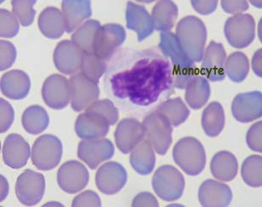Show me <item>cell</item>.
<instances>
[{"instance_id": "cell-32", "label": "cell", "mask_w": 262, "mask_h": 207, "mask_svg": "<svg viewBox=\"0 0 262 207\" xmlns=\"http://www.w3.org/2000/svg\"><path fill=\"white\" fill-rule=\"evenodd\" d=\"M23 126L30 134H38L49 126L50 118L46 110L39 106L28 107L23 113Z\"/></svg>"}, {"instance_id": "cell-41", "label": "cell", "mask_w": 262, "mask_h": 207, "mask_svg": "<svg viewBox=\"0 0 262 207\" xmlns=\"http://www.w3.org/2000/svg\"><path fill=\"white\" fill-rule=\"evenodd\" d=\"M0 48H1L0 68L1 71H5L6 69L10 68L15 62L16 58V50L12 43L5 40H1Z\"/></svg>"}, {"instance_id": "cell-23", "label": "cell", "mask_w": 262, "mask_h": 207, "mask_svg": "<svg viewBox=\"0 0 262 207\" xmlns=\"http://www.w3.org/2000/svg\"><path fill=\"white\" fill-rule=\"evenodd\" d=\"M127 28L136 32L139 42L154 33V22L147 10L133 2H128L126 8Z\"/></svg>"}, {"instance_id": "cell-27", "label": "cell", "mask_w": 262, "mask_h": 207, "mask_svg": "<svg viewBox=\"0 0 262 207\" xmlns=\"http://www.w3.org/2000/svg\"><path fill=\"white\" fill-rule=\"evenodd\" d=\"M38 27L41 33L47 38H61L66 31L62 11L55 7L46 8L38 17Z\"/></svg>"}, {"instance_id": "cell-35", "label": "cell", "mask_w": 262, "mask_h": 207, "mask_svg": "<svg viewBox=\"0 0 262 207\" xmlns=\"http://www.w3.org/2000/svg\"><path fill=\"white\" fill-rule=\"evenodd\" d=\"M250 71L247 56L241 52H235L228 56L225 63V73L234 83H242Z\"/></svg>"}, {"instance_id": "cell-47", "label": "cell", "mask_w": 262, "mask_h": 207, "mask_svg": "<svg viewBox=\"0 0 262 207\" xmlns=\"http://www.w3.org/2000/svg\"><path fill=\"white\" fill-rule=\"evenodd\" d=\"M133 207H158L159 203L156 198L151 195V193L143 192L136 195L133 201H132Z\"/></svg>"}, {"instance_id": "cell-22", "label": "cell", "mask_w": 262, "mask_h": 207, "mask_svg": "<svg viewBox=\"0 0 262 207\" xmlns=\"http://www.w3.org/2000/svg\"><path fill=\"white\" fill-rule=\"evenodd\" d=\"M30 154V146L23 137L18 134H10L5 139L3 158L9 167L14 169L21 168L27 164Z\"/></svg>"}, {"instance_id": "cell-45", "label": "cell", "mask_w": 262, "mask_h": 207, "mask_svg": "<svg viewBox=\"0 0 262 207\" xmlns=\"http://www.w3.org/2000/svg\"><path fill=\"white\" fill-rule=\"evenodd\" d=\"M222 7L227 14H241L249 9L247 0H222Z\"/></svg>"}, {"instance_id": "cell-36", "label": "cell", "mask_w": 262, "mask_h": 207, "mask_svg": "<svg viewBox=\"0 0 262 207\" xmlns=\"http://www.w3.org/2000/svg\"><path fill=\"white\" fill-rule=\"evenodd\" d=\"M106 68V61L98 57L96 54L83 53L80 72L87 79L98 84L99 80L103 76Z\"/></svg>"}, {"instance_id": "cell-11", "label": "cell", "mask_w": 262, "mask_h": 207, "mask_svg": "<svg viewBox=\"0 0 262 207\" xmlns=\"http://www.w3.org/2000/svg\"><path fill=\"white\" fill-rule=\"evenodd\" d=\"M69 81L72 89L71 104L74 111L86 110L98 100L100 89L97 83L91 81L81 72L73 75Z\"/></svg>"}, {"instance_id": "cell-44", "label": "cell", "mask_w": 262, "mask_h": 207, "mask_svg": "<svg viewBox=\"0 0 262 207\" xmlns=\"http://www.w3.org/2000/svg\"><path fill=\"white\" fill-rule=\"evenodd\" d=\"M0 108H1V123H0V132L5 133L12 125L15 114L12 106L5 99L0 100Z\"/></svg>"}, {"instance_id": "cell-37", "label": "cell", "mask_w": 262, "mask_h": 207, "mask_svg": "<svg viewBox=\"0 0 262 207\" xmlns=\"http://www.w3.org/2000/svg\"><path fill=\"white\" fill-rule=\"evenodd\" d=\"M262 158L260 156L248 157L243 163L241 175L243 179L250 187H260L262 185Z\"/></svg>"}, {"instance_id": "cell-39", "label": "cell", "mask_w": 262, "mask_h": 207, "mask_svg": "<svg viewBox=\"0 0 262 207\" xmlns=\"http://www.w3.org/2000/svg\"><path fill=\"white\" fill-rule=\"evenodd\" d=\"M1 18V30L0 35L3 38H14L17 35L19 32V22L15 14L10 12L9 10H1L0 11Z\"/></svg>"}, {"instance_id": "cell-3", "label": "cell", "mask_w": 262, "mask_h": 207, "mask_svg": "<svg viewBox=\"0 0 262 207\" xmlns=\"http://www.w3.org/2000/svg\"><path fill=\"white\" fill-rule=\"evenodd\" d=\"M176 36L185 54L193 62L202 61L205 51L207 29L199 18L187 16L180 20Z\"/></svg>"}, {"instance_id": "cell-52", "label": "cell", "mask_w": 262, "mask_h": 207, "mask_svg": "<svg viewBox=\"0 0 262 207\" xmlns=\"http://www.w3.org/2000/svg\"><path fill=\"white\" fill-rule=\"evenodd\" d=\"M4 1H5V0H1V2H4Z\"/></svg>"}, {"instance_id": "cell-46", "label": "cell", "mask_w": 262, "mask_h": 207, "mask_svg": "<svg viewBox=\"0 0 262 207\" xmlns=\"http://www.w3.org/2000/svg\"><path fill=\"white\" fill-rule=\"evenodd\" d=\"M191 4L200 15H208L216 10L218 0H191Z\"/></svg>"}, {"instance_id": "cell-28", "label": "cell", "mask_w": 262, "mask_h": 207, "mask_svg": "<svg viewBox=\"0 0 262 207\" xmlns=\"http://www.w3.org/2000/svg\"><path fill=\"white\" fill-rule=\"evenodd\" d=\"M210 170L216 179L230 182L237 176L238 164L234 154L228 151H221L213 157Z\"/></svg>"}, {"instance_id": "cell-13", "label": "cell", "mask_w": 262, "mask_h": 207, "mask_svg": "<svg viewBox=\"0 0 262 207\" xmlns=\"http://www.w3.org/2000/svg\"><path fill=\"white\" fill-rule=\"evenodd\" d=\"M42 96L49 107L55 110L65 108L72 99L70 81L57 74L49 76L43 84Z\"/></svg>"}, {"instance_id": "cell-42", "label": "cell", "mask_w": 262, "mask_h": 207, "mask_svg": "<svg viewBox=\"0 0 262 207\" xmlns=\"http://www.w3.org/2000/svg\"><path fill=\"white\" fill-rule=\"evenodd\" d=\"M261 128L262 121H258L250 127L246 137V141L250 149L260 153L262 151Z\"/></svg>"}, {"instance_id": "cell-1", "label": "cell", "mask_w": 262, "mask_h": 207, "mask_svg": "<svg viewBox=\"0 0 262 207\" xmlns=\"http://www.w3.org/2000/svg\"><path fill=\"white\" fill-rule=\"evenodd\" d=\"M106 84L117 99L146 107L174 87L169 60L156 51H124L109 69Z\"/></svg>"}, {"instance_id": "cell-24", "label": "cell", "mask_w": 262, "mask_h": 207, "mask_svg": "<svg viewBox=\"0 0 262 207\" xmlns=\"http://www.w3.org/2000/svg\"><path fill=\"white\" fill-rule=\"evenodd\" d=\"M61 10L68 33L78 29L92 15L91 0H62Z\"/></svg>"}, {"instance_id": "cell-2", "label": "cell", "mask_w": 262, "mask_h": 207, "mask_svg": "<svg viewBox=\"0 0 262 207\" xmlns=\"http://www.w3.org/2000/svg\"><path fill=\"white\" fill-rule=\"evenodd\" d=\"M159 48L171 66L174 88L184 89L190 80L196 75L195 62L185 54L177 36L171 32H164L160 34Z\"/></svg>"}, {"instance_id": "cell-38", "label": "cell", "mask_w": 262, "mask_h": 207, "mask_svg": "<svg viewBox=\"0 0 262 207\" xmlns=\"http://www.w3.org/2000/svg\"><path fill=\"white\" fill-rule=\"evenodd\" d=\"M36 0H12L13 13L23 27L30 25L34 20L36 11L33 9Z\"/></svg>"}, {"instance_id": "cell-5", "label": "cell", "mask_w": 262, "mask_h": 207, "mask_svg": "<svg viewBox=\"0 0 262 207\" xmlns=\"http://www.w3.org/2000/svg\"><path fill=\"white\" fill-rule=\"evenodd\" d=\"M152 188L162 200L174 201L183 195L184 177L176 167L162 166L154 173Z\"/></svg>"}, {"instance_id": "cell-7", "label": "cell", "mask_w": 262, "mask_h": 207, "mask_svg": "<svg viewBox=\"0 0 262 207\" xmlns=\"http://www.w3.org/2000/svg\"><path fill=\"white\" fill-rule=\"evenodd\" d=\"M62 151L63 147L60 139L53 135L46 134L39 137L33 144L32 162L38 169L50 171L61 162Z\"/></svg>"}, {"instance_id": "cell-40", "label": "cell", "mask_w": 262, "mask_h": 207, "mask_svg": "<svg viewBox=\"0 0 262 207\" xmlns=\"http://www.w3.org/2000/svg\"><path fill=\"white\" fill-rule=\"evenodd\" d=\"M88 108L93 110V111L101 114L102 116H105L111 126L114 125L118 121L119 119V111L115 107L114 103L109 100V99H101V100H96L95 103L92 104Z\"/></svg>"}, {"instance_id": "cell-48", "label": "cell", "mask_w": 262, "mask_h": 207, "mask_svg": "<svg viewBox=\"0 0 262 207\" xmlns=\"http://www.w3.org/2000/svg\"><path fill=\"white\" fill-rule=\"evenodd\" d=\"M261 55L262 49L260 48V49H258V50L255 52L252 59L253 71H254V72H255L258 76H260V77H261L262 76Z\"/></svg>"}, {"instance_id": "cell-10", "label": "cell", "mask_w": 262, "mask_h": 207, "mask_svg": "<svg viewBox=\"0 0 262 207\" xmlns=\"http://www.w3.org/2000/svg\"><path fill=\"white\" fill-rule=\"evenodd\" d=\"M46 190V179L41 173L27 170L18 177L15 193L23 205L33 206L40 202Z\"/></svg>"}, {"instance_id": "cell-14", "label": "cell", "mask_w": 262, "mask_h": 207, "mask_svg": "<svg viewBox=\"0 0 262 207\" xmlns=\"http://www.w3.org/2000/svg\"><path fill=\"white\" fill-rule=\"evenodd\" d=\"M111 124L108 120L96 111L87 108L78 116L75 123V132L82 139H99L106 136Z\"/></svg>"}, {"instance_id": "cell-51", "label": "cell", "mask_w": 262, "mask_h": 207, "mask_svg": "<svg viewBox=\"0 0 262 207\" xmlns=\"http://www.w3.org/2000/svg\"><path fill=\"white\" fill-rule=\"evenodd\" d=\"M138 2L144 3V4H151V3L156 1V0H136Z\"/></svg>"}, {"instance_id": "cell-26", "label": "cell", "mask_w": 262, "mask_h": 207, "mask_svg": "<svg viewBox=\"0 0 262 207\" xmlns=\"http://www.w3.org/2000/svg\"><path fill=\"white\" fill-rule=\"evenodd\" d=\"M179 15L177 5L172 0H159L151 13L154 28L159 32H170Z\"/></svg>"}, {"instance_id": "cell-25", "label": "cell", "mask_w": 262, "mask_h": 207, "mask_svg": "<svg viewBox=\"0 0 262 207\" xmlns=\"http://www.w3.org/2000/svg\"><path fill=\"white\" fill-rule=\"evenodd\" d=\"M30 87L29 76L19 70L9 71L1 79V91L9 99H24L30 91Z\"/></svg>"}, {"instance_id": "cell-31", "label": "cell", "mask_w": 262, "mask_h": 207, "mask_svg": "<svg viewBox=\"0 0 262 207\" xmlns=\"http://www.w3.org/2000/svg\"><path fill=\"white\" fill-rule=\"evenodd\" d=\"M202 126L209 137H217L225 126V113L223 107L218 102H212L204 109L202 116Z\"/></svg>"}, {"instance_id": "cell-16", "label": "cell", "mask_w": 262, "mask_h": 207, "mask_svg": "<svg viewBox=\"0 0 262 207\" xmlns=\"http://www.w3.org/2000/svg\"><path fill=\"white\" fill-rule=\"evenodd\" d=\"M127 172L124 167L115 162H107L97 171L96 186L105 195H114L125 186Z\"/></svg>"}, {"instance_id": "cell-29", "label": "cell", "mask_w": 262, "mask_h": 207, "mask_svg": "<svg viewBox=\"0 0 262 207\" xmlns=\"http://www.w3.org/2000/svg\"><path fill=\"white\" fill-rule=\"evenodd\" d=\"M129 161L131 166L139 174H150L156 163L154 147L146 139L142 140L131 151Z\"/></svg>"}, {"instance_id": "cell-19", "label": "cell", "mask_w": 262, "mask_h": 207, "mask_svg": "<svg viewBox=\"0 0 262 207\" xmlns=\"http://www.w3.org/2000/svg\"><path fill=\"white\" fill-rule=\"evenodd\" d=\"M232 115L237 121L246 123L262 116V94L254 91L235 97L232 105Z\"/></svg>"}, {"instance_id": "cell-18", "label": "cell", "mask_w": 262, "mask_h": 207, "mask_svg": "<svg viewBox=\"0 0 262 207\" xmlns=\"http://www.w3.org/2000/svg\"><path fill=\"white\" fill-rule=\"evenodd\" d=\"M83 55L73 41H61L54 52V63L61 73L73 76L80 71Z\"/></svg>"}, {"instance_id": "cell-43", "label": "cell", "mask_w": 262, "mask_h": 207, "mask_svg": "<svg viewBox=\"0 0 262 207\" xmlns=\"http://www.w3.org/2000/svg\"><path fill=\"white\" fill-rule=\"evenodd\" d=\"M72 205L73 207H100L101 206V201L96 192L88 190L74 198Z\"/></svg>"}, {"instance_id": "cell-20", "label": "cell", "mask_w": 262, "mask_h": 207, "mask_svg": "<svg viewBox=\"0 0 262 207\" xmlns=\"http://www.w3.org/2000/svg\"><path fill=\"white\" fill-rule=\"evenodd\" d=\"M114 136L119 150L124 154H128L143 140V124L130 117L123 119L117 126Z\"/></svg>"}, {"instance_id": "cell-33", "label": "cell", "mask_w": 262, "mask_h": 207, "mask_svg": "<svg viewBox=\"0 0 262 207\" xmlns=\"http://www.w3.org/2000/svg\"><path fill=\"white\" fill-rule=\"evenodd\" d=\"M100 27L98 20H87L73 33L72 41L83 53H94V41Z\"/></svg>"}, {"instance_id": "cell-30", "label": "cell", "mask_w": 262, "mask_h": 207, "mask_svg": "<svg viewBox=\"0 0 262 207\" xmlns=\"http://www.w3.org/2000/svg\"><path fill=\"white\" fill-rule=\"evenodd\" d=\"M186 101L190 107L199 110L209 100L210 96V86L204 76L196 75L186 86Z\"/></svg>"}, {"instance_id": "cell-49", "label": "cell", "mask_w": 262, "mask_h": 207, "mask_svg": "<svg viewBox=\"0 0 262 207\" xmlns=\"http://www.w3.org/2000/svg\"><path fill=\"white\" fill-rule=\"evenodd\" d=\"M8 194V184L5 177L1 176V200H4Z\"/></svg>"}, {"instance_id": "cell-9", "label": "cell", "mask_w": 262, "mask_h": 207, "mask_svg": "<svg viewBox=\"0 0 262 207\" xmlns=\"http://www.w3.org/2000/svg\"><path fill=\"white\" fill-rule=\"evenodd\" d=\"M126 38L124 28L116 23L101 25L94 41V53L104 61H109L114 56Z\"/></svg>"}, {"instance_id": "cell-21", "label": "cell", "mask_w": 262, "mask_h": 207, "mask_svg": "<svg viewBox=\"0 0 262 207\" xmlns=\"http://www.w3.org/2000/svg\"><path fill=\"white\" fill-rule=\"evenodd\" d=\"M199 202L204 207H226L232 200V190L227 185L206 180L199 190Z\"/></svg>"}, {"instance_id": "cell-12", "label": "cell", "mask_w": 262, "mask_h": 207, "mask_svg": "<svg viewBox=\"0 0 262 207\" xmlns=\"http://www.w3.org/2000/svg\"><path fill=\"white\" fill-rule=\"evenodd\" d=\"M114 154V146L109 139H83L78 144V156L91 169L111 159Z\"/></svg>"}, {"instance_id": "cell-50", "label": "cell", "mask_w": 262, "mask_h": 207, "mask_svg": "<svg viewBox=\"0 0 262 207\" xmlns=\"http://www.w3.org/2000/svg\"><path fill=\"white\" fill-rule=\"evenodd\" d=\"M250 2L255 7L258 8V9H261L262 0H250Z\"/></svg>"}, {"instance_id": "cell-4", "label": "cell", "mask_w": 262, "mask_h": 207, "mask_svg": "<svg viewBox=\"0 0 262 207\" xmlns=\"http://www.w3.org/2000/svg\"><path fill=\"white\" fill-rule=\"evenodd\" d=\"M173 158L183 172L190 176L200 174L206 165V153L201 143L192 137L177 142L173 149Z\"/></svg>"}, {"instance_id": "cell-34", "label": "cell", "mask_w": 262, "mask_h": 207, "mask_svg": "<svg viewBox=\"0 0 262 207\" xmlns=\"http://www.w3.org/2000/svg\"><path fill=\"white\" fill-rule=\"evenodd\" d=\"M157 111L165 116L174 126H178L185 122L190 115L189 110L181 98H174L163 102Z\"/></svg>"}, {"instance_id": "cell-6", "label": "cell", "mask_w": 262, "mask_h": 207, "mask_svg": "<svg viewBox=\"0 0 262 207\" xmlns=\"http://www.w3.org/2000/svg\"><path fill=\"white\" fill-rule=\"evenodd\" d=\"M144 130L146 140L159 154L164 156L172 143V125L165 116L158 111L144 119Z\"/></svg>"}, {"instance_id": "cell-15", "label": "cell", "mask_w": 262, "mask_h": 207, "mask_svg": "<svg viewBox=\"0 0 262 207\" xmlns=\"http://www.w3.org/2000/svg\"><path fill=\"white\" fill-rule=\"evenodd\" d=\"M90 179L88 170L80 162H66L59 169L57 181L61 190L68 194H75L87 186Z\"/></svg>"}, {"instance_id": "cell-17", "label": "cell", "mask_w": 262, "mask_h": 207, "mask_svg": "<svg viewBox=\"0 0 262 207\" xmlns=\"http://www.w3.org/2000/svg\"><path fill=\"white\" fill-rule=\"evenodd\" d=\"M227 54L222 43L211 42L204 51L202 74L209 81L221 82L225 79V63Z\"/></svg>"}, {"instance_id": "cell-8", "label": "cell", "mask_w": 262, "mask_h": 207, "mask_svg": "<svg viewBox=\"0 0 262 207\" xmlns=\"http://www.w3.org/2000/svg\"><path fill=\"white\" fill-rule=\"evenodd\" d=\"M224 31L230 45L236 48H246L255 38V19L249 14H237L227 19Z\"/></svg>"}]
</instances>
